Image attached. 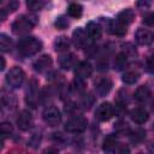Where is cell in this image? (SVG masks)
Wrapping results in <instances>:
<instances>
[{
    "label": "cell",
    "instance_id": "11",
    "mask_svg": "<svg viewBox=\"0 0 154 154\" xmlns=\"http://www.w3.org/2000/svg\"><path fill=\"white\" fill-rule=\"evenodd\" d=\"M95 91L99 96H105L112 89V81L108 77H100L95 81Z\"/></svg>",
    "mask_w": 154,
    "mask_h": 154
},
{
    "label": "cell",
    "instance_id": "12",
    "mask_svg": "<svg viewBox=\"0 0 154 154\" xmlns=\"http://www.w3.org/2000/svg\"><path fill=\"white\" fill-rule=\"evenodd\" d=\"M17 125L20 130L26 131L32 126V117L29 111H22L17 117Z\"/></svg>",
    "mask_w": 154,
    "mask_h": 154
},
{
    "label": "cell",
    "instance_id": "19",
    "mask_svg": "<svg viewBox=\"0 0 154 154\" xmlns=\"http://www.w3.org/2000/svg\"><path fill=\"white\" fill-rule=\"evenodd\" d=\"M150 90L148 87L146 85H141L136 89L135 91V99L138 101V102H147L149 99H150Z\"/></svg>",
    "mask_w": 154,
    "mask_h": 154
},
{
    "label": "cell",
    "instance_id": "35",
    "mask_svg": "<svg viewBox=\"0 0 154 154\" xmlns=\"http://www.w3.org/2000/svg\"><path fill=\"white\" fill-rule=\"evenodd\" d=\"M43 154H58V150L55 149V148H47L45 152H43Z\"/></svg>",
    "mask_w": 154,
    "mask_h": 154
},
{
    "label": "cell",
    "instance_id": "27",
    "mask_svg": "<svg viewBox=\"0 0 154 154\" xmlns=\"http://www.w3.org/2000/svg\"><path fill=\"white\" fill-rule=\"evenodd\" d=\"M125 65H126V57L123 53L118 54L117 58H116V60H114V69L122 70V69L125 67Z\"/></svg>",
    "mask_w": 154,
    "mask_h": 154
},
{
    "label": "cell",
    "instance_id": "2",
    "mask_svg": "<svg viewBox=\"0 0 154 154\" xmlns=\"http://www.w3.org/2000/svg\"><path fill=\"white\" fill-rule=\"evenodd\" d=\"M42 48V42L36 37H24L18 42V51L24 57L36 54Z\"/></svg>",
    "mask_w": 154,
    "mask_h": 154
},
{
    "label": "cell",
    "instance_id": "21",
    "mask_svg": "<svg viewBox=\"0 0 154 154\" xmlns=\"http://www.w3.org/2000/svg\"><path fill=\"white\" fill-rule=\"evenodd\" d=\"M117 146H118L117 137H116L114 135H108V136L103 140L102 149H103L106 153H112V152H114V149L117 148Z\"/></svg>",
    "mask_w": 154,
    "mask_h": 154
},
{
    "label": "cell",
    "instance_id": "36",
    "mask_svg": "<svg viewBox=\"0 0 154 154\" xmlns=\"http://www.w3.org/2000/svg\"><path fill=\"white\" fill-rule=\"evenodd\" d=\"M5 18H6V10L5 8H1L0 10V19H1V22L5 20Z\"/></svg>",
    "mask_w": 154,
    "mask_h": 154
},
{
    "label": "cell",
    "instance_id": "1",
    "mask_svg": "<svg viewBox=\"0 0 154 154\" xmlns=\"http://www.w3.org/2000/svg\"><path fill=\"white\" fill-rule=\"evenodd\" d=\"M37 23V17L35 14H23L18 17L12 24V31L16 35L28 34Z\"/></svg>",
    "mask_w": 154,
    "mask_h": 154
},
{
    "label": "cell",
    "instance_id": "16",
    "mask_svg": "<svg viewBox=\"0 0 154 154\" xmlns=\"http://www.w3.org/2000/svg\"><path fill=\"white\" fill-rule=\"evenodd\" d=\"M130 117L132 119V122H135L136 124H143L148 120V112L143 108H135L130 112Z\"/></svg>",
    "mask_w": 154,
    "mask_h": 154
},
{
    "label": "cell",
    "instance_id": "28",
    "mask_svg": "<svg viewBox=\"0 0 154 154\" xmlns=\"http://www.w3.org/2000/svg\"><path fill=\"white\" fill-rule=\"evenodd\" d=\"M0 130H1V135H2V137H6V136H8V135L12 132V130H13V129H12L11 123L4 122V123H1Z\"/></svg>",
    "mask_w": 154,
    "mask_h": 154
},
{
    "label": "cell",
    "instance_id": "4",
    "mask_svg": "<svg viewBox=\"0 0 154 154\" xmlns=\"http://www.w3.org/2000/svg\"><path fill=\"white\" fill-rule=\"evenodd\" d=\"M65 130L72 134L83 132L87 129V120L83 117H73L65 123Z\"/></svg>",
    "mask_w": 154,
    "mask_h": 154
},
{
    "label": "cell",
    "instance_id": "26",
    "mask_svg": "<svg viewBox=\"0 0 154 154\" xmlns=\"http://www.w3.org/2000/svg\"><path fill=\"white\" fill-rule=\"evenodd\" d=\"M45 5H46V2L41 1V0H29V1H26V7L29 10H32V11L41 10Z\"/></svg>",
    "mask_w": 154,
    "mask_h": 154
},
{
    "label": "cell",
    "instance_id": "37",
    "mask_svg": "<svg viewBox=\"0 0 154 154\" xmlns=\"http://www.w3.org/2000/svg\"><path fill=\"white\" fill-rule=\"evenodd\" d=\"M0 59H1V70H4L5 69V59H4V57H0Z\"/></svg>",
    "mask_w": 154,
    "mask_h": 154
},
{
    "label": "cell",
    "instance_id": "15",
    "mask_svg": "<svg viewBox=\"0 0 154 154\" xmlns=\"http://www.w3.org/2000/svg\"><path fill=\"white\" fill-rule=\"evenodd\" d=\"M87 32L91 40H99L102 35V26L96 22H89L87 24Z\"/></svg>",
    "mask_w": 154,
    "mask_h": 154
},
{
    "label": "cell",
    "instance_id": "14",
    "mask_svg": "<svg viewBox=\"0 0 154 154\" xmlns=\"http://www.w3.org/2000/svg\"><path fill=\"white\" fill-rule=\"evenodd\" d=\"M51 65H52V58L48 54H45L34 61L32 67L37 72H45L46 70H48L51 67Z\"/></svg>",
    "mask_w": 154,
    "mask_h": 154
},
{
    "label": "cell",
    "instance_id": "8",
    "mask_svg": "<svg viewBox=\"0 0 154 154\" xmlns=\"http://www.w3.org/2000/svg\"><path fill=\"white\" fill-rule=\"evenodd\" d=\"M72 40H73V43L76 45V47H78V48H87L90 45V41H91L87 30H84L82 28H78L73 31Z\"/></svg>",
    "mask_w": 154,
    "mask_h": 154
},
{
    "label": "cell",
    "instance_id": "13",
    "mask_svg": "<svg viewBox=\"0 0 154 154\" xmlns=\"http://www.w3.org/2000/svg\"><path fill=\"white\" fill-rule=\"evenodd\" d=\"M91 72H93V67H91V65L88 61H81L76 66V70H75L76 78L82 79V81H84L85 78L90 77Z\"/></svg>",
    "mask_w": 154,
    "mask_h": 154
},
{
    "label": "cell",
    "instance_id": "25",
    "mask_svg": "<svg viewBox=\"0 0 154 154\" xmlns=\"http://www.w3.org/2000/svg\"><path fill=\"white\" fill-rule=\"evenodd\" d=\"M12 47V41L8 36H6L5 34L0 35V48L2 52H10Z\"/></svg>",
    "mask_w": 154,
    "mask_h": 154
},
{
    "label": "cell",
    "instance_id": "3",
    "mask_svg": "<svg viewBox=\"0 0 154 154\" xmlns=\"http://www.w3.org/2000/svg\"><path fill=\"white\" fill-rule=\"evenodd\" d=\"M24 77H25L24 71L20 67L14 66V67H12L7 72V75H6V82L12 88H19L23 84V82H24Z\"/></svg>",
    "mask_w": 154,
    "mask_h": 154
},
{
    "label": "cell",
    "instance_id": "34",
    "mask_svg": "<svg viewBox=\"0 0 154 154\" xmlns=\"http://www.w3.org/2000/svg\"><path fill=\"white\" fill-rule=\"evenodd\" d=\"M17 7H18V2L17 1H10L7 4V8H8L10 12H13L14 10H17Z\"/></svg>",
    "mask_w": 154,
    "mask_h": 154
},
{
    "label": "cell",
    "instance_id": "22",
    "mask_svg": "<svg viewBox=\"0 0 154 154\" xmlns=\"http://www.w3.org/2000/svg\"><path fill=\"white\" fill-rule=\"evenodd\" d=\"M82 12H83V7L81 4H77V2H72L69 5V8H67V13L73 17V18H79L82 16Z\"/></svg>",
    "mask_w": 154,
    "mask_h": 154
},
{
    "label": "cell",
    "instance_id": "7",
    "mask_svg": "<svg viewBox=\"0 0 154 154\" xmlns=\"http://www.w3.org/2000/svg\"><path fill=\"white\" fill-rule=\"evenodd\" d=\"M106 29L109 34L114 35V36H125L126 34V25H124L123 23H120L118 19H111V18H106Z\"/></svg>",
    "mask_w": 154,
    "mask_h": 154
},
{
    "label": "cell",
    "instance_id": "31",
    "mask_svg": "<svg viewBox=\"0 0 154 154\" xmlns=\"http://www.w3.org/2000/svg\"><path fill=\"white\" fill-rule=\"evenodd\" d=\"M113 153L114 154H130V149L125 144H118Z\"/></svg>",
    "mask_w": 154,
    "mask_h": 154
},
{
    "label": "cell",
    "instance_id": "5",
    "mask_svg": "<svg viewBox=\"0 0 154 154\" xmlns=\"http://www.w3.org/2000/svg\"><path fill=\"white\" fill-rule=\"evenodd\" d=\"M38 99H40V95H38V85L36 83L35 79H32L29 84H28V89H26V93H25V101L26 103L35 108L38 103Z\"/></svg>",
    "mask_w": 154,
    "mask_h": 154
},
{
    "label": "cell",
    "instance_id": "10",
    "mask_svg": "<svg viewBox=\"0 0 154 154\" xmlns=\"http://www.w3.org/2000/svg\"><path fill=\"white\" fill-rule=\"evenodd\" d=\"M135 38H136L138 45H141V46H149V45H152L154 42V32L148 30V29L138 28L137 31L135 32Z\"/></svg>",
    "mask_w": 154,
    "mask_h": 154
},
{
    "label": "cell",
    "instance_id": "20",
    "mask_svg": "<svg viewBox=\"0 0 154 154\" xmlns=\"http://www.w3.org/2000/svg\"><path fill=\"white\" fill-rule=\"evenodd\" d=\"M70 40L66 36H59L54 41V49L57 52H67L70 48Z\"/></svg>",
    "mask_w": 154,
    "mask_h": 154
},
{
    "label": "cell",
    "instance_id": "9",
    "mask_svg": "<svg viewBox=\"0 0 154 154\" xmlns=\"http://www.w3.org/2000/svg\"><path fill=\"white\" fill-rule=\"evenodd\" d=\"M113 112H114L113 106L109 102H102L101 105L97 106L95 111V117L101 122H106L113 117Z\"/></svg>",
    "mask_w": 154,
    "mask_h": 154
},
{
    "label": "cell",
    "instance_id": "17",
    "mask_svg": "<svg viewBox=\"0 0 154 154\" xmlns=\"http://www.w3.org/2000/svg\"><path fill=\"white\" fill-rule=\"evenodd\" d=\"M134 19H135V12L131 8H125L118 13V20L120 23H123L124 25L131 24L134 22Z\"/></svg>",
    "mask_w": 154,
    "mask_h": 154
},
{
    "label": "cell",
    "instance_id": "30",
    "mask_svg": "<svg viewBox=\"0 0 154 154\" xmlns=\"http://www.w3.org/2000/svg\"><path fill=\"white\" fill-rule=\"evenodd\" d=\"M67 25H69V22H67V19H65V17H59V18H57V20H55V26L58 28V29H65V28H67Z\"/></svg>",
    "mask_w": 154,
    "mask_h": 154
},
{
    "label": "cell",
    "instance_id": "18",
    "mask_svg": "<svg viewBox=\"0 0 154 154\" xmlns=\"http://www.w3.org/2000/svg\"><path fill=\"white\" fill-rule=\"evenodd\" d=\"M76 64V57L73 54H65L59 58V65L64 70H70Z\"/></svg>",
    "mask_w": 154,
    "mask_h": 154
},
{
    "label": "cell",
    "instance_id": "24",
    "mask_svg": "<svg viewBox=\"0 0 154 154\" xmlns=\"http://www.w3.org/2000/svg\"><path fill=\"white\" fill-rule=\"evenodd\" d=\"M122 53L128 58V57H135L137 54V51H136V48L134 47L132 43L126 42V43L122 45Z\"/></svg>",
    "mask_w": 154,
    "mask_h": 154
},
{
    "label": "cell",
    "instance_id": "29",
    "mask_svg": "<svg viewBox=\"0 0 154 154\" xmlns=\"http://www.w3.org/2000/svg\"><path fill=\"white\" fill-rule=\"evenodd\" d=\"M93 102H94V97L90 94H87V95H84L82 97V106L84 108H87V109L90 108V106L93 105Z\"/></svg>",
    "mask_w": 154,
    "mask_h": 154
},
{
    "label": "cell",
    "instance_id": "32",
    "mask_svg": "<svg viewBox=\"0 0 154 154\" xmlns=\"http://www.w3.org/2000/svg\"><path fill=\"white\" fill-rule=\"evenodd\" d=\"M143 23L147 25H154V12L146 13L143 16Z\"/></svg>",
    "mask_w": 154,
    "mask_h": 154
},
{
    "label": "cell",
    "instance_id": "33",
    "mask_svg": "<svg viewBox=\"0 0 154 154\" xmlns=\"http://www.w3.org/2000/svg\"><path fill=\"white\" fill-rule=\"evenodd\" d=\"M146 65H147V70L152 73H154V55H150L147 58V61H146Z\"/></svg>",
    "mask_w": 154,
    "mask_h": 154
},
{
    "label": "cell",
    "instance_id": "6",
    "mask_svg": "<svg viewBox=\"0 0 154 154\" xmlns=\"http://www.w3.org/2000/svg\"><path fill=\"white\" fill-rule=\"evenodd\" d=\"M42 118H43L45 123L48 124L49 126H55L61 122V114H60L59 109L54 106L47 107L42 113Z\"/></svg>",
    "mask_w": 154,
    "mask_h": 154
},
{
    "label": "cell",
    "instance_id": "23",
    "mask_svg": "<svg viewBox=\"0 0 154 154\" xmlns=\"http://www.w3.org/2000/svg\"><path fill=\"white\" fill-rule=\"evenodd\" d=\"M138 77H140V75H138L137 72H135V71H126V72L123 75L122 79H123V82L126 83V84H134L135 82H137Z\"/></svg>",
    "mask_w": 154,
    "mask_h": 154
}]
</instances>
